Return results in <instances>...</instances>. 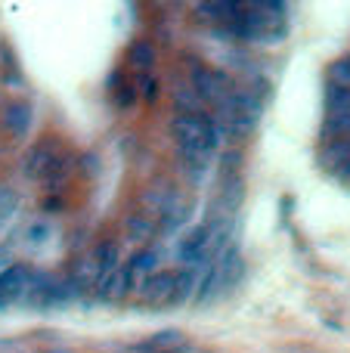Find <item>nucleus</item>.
<instances>
[{
	"instance_id": "1",
	"label": "nucleus",
	"mask_w": 350,
	"mask_h": 353,
	"mask_svg": "<svg viewBox=\"0 0 350 353\" xmlns=\"http://www.w3.org/2000/svg\"><path fill=\"white\" fill-rule=\"evenodd\" d=\"M171 134L177 137V146H202V149H211V152L223 140L214 115H174Z\"/></svg>"
},
{
	"instance_id": "2",
	"label": "nucleus",
	"mask_w": 350,
	"mask_h": 353,
	"mask_svg": "<svg viewBox=\"0 0 350 353\" xmlns=\"http://www.w3.org/2000/svg\"><path fill=\"white\" fill-rule=\"evenodd\" d=\"M189 84L196 87L198 97H202L205 103H211V105H220L223 99H229V93L236 90L233 78H229L223 68H208V65H202V62L192 68Z\"/></svg>"
},
{
	"instance_id": "3",
	"label": "nucleus",
	"mask_w": 350,
	"mask_h": 353,
	"mask_svg": "<svg viewBox=\"0 0 350 353\" xmlns=\"http://www.w3.org/2000/svg\"><path fill=\"white\" fill-rule=\"evenodd\" d=\"M28 279H31V270L22 267V263L0 270V307L19 304V301H22V294H25Z\"/></svg>"
},
{
	"instance_id": "4",
	"label": "nucleus",
	"mask_w": 350,
	"mask_h": 353,
	"mask_svg": "<svg viewBox=\"0 0 350 353\" xmlns=\"http://www.w3.org/2000/svg\"><path fill=\"white\" fill-rule=\"evenodd\" d=\"M174 285H177V273H165V270H155L152 276H146L140 285V294L143 301H149V304H161V301H171L174 294Z\"/></svg>"
},
{
	"instance_id": "5",
	"label": "nucleus",
	"mask_w": 350,
	"mask_h": 353,
	"mask_svg": "<svg viewBox=\"0 0 350 353\" xmlns=\"http://www.w3.org/2000/svg\"><path fill=\"white\" fill-rule=\"evenodd\" d=\"M53 161H56V149L50 146V143H37V146H31L28 152H25L22 174L31 176V180H43L47 171L53 168Z\"/></svg>"
},
{
	"instance_id": "6",
	"label": "nucleus",
	"mask_w": 350,
	"mask_h": 353,
	"mask_svg": "<svg viewBox=\"0 0 350 353\" xmlns=\"http://www.w3.org/2000/svg\"><path fill=\"white\" fill-rule=\"evenodd\" d=\"M124 232H127L130 242L146 245V242H152V239L158 236V223H155V220L149 217V214L136 211V214H130V217L124 220Z\"/></svg>"
},
{
	"instance_id": "7",
	"label": "nucleus",
	"mask_w": 350,
	"mask_h": 353,
	"mask_svg": "<svg viewBox=\"0 0 350 353\" xmlns=\"http://www.w3.org/2000/svg\"><path fill=\"white\" fill-rule=\"evenodd\" d=\"M350 161V137L347 140H329L320 152V168L322 171H335L338 174Z\"/></svg>"
},
{
	"instance_id": "8",
	"label": "nucleus",
	"mask_w": 350,
	"mask_h": 353,
	"mask_svg": "<svg viewBox=\"0 0 350 353\" xmlns=\"http://www.w3.org/2000/svg\"><path fill=\"white\" fill-rule=\"evenodd\" d=\"M84 285H87V282H81L78 276H65V279H59V282L53 279V285H50L47 307H53V304H72V301H78L81 294H84Z\"/></svg>"
},
{
	"instance_id": "9",
	"label": "nucleus",
	"mask_w": 350,
	"mask_h": 353,
	"mask_svg": "<svg viewBox=\"0 0 350 353\" xmlns=\"http://www.w3.org/2000/svg\"><path fill=\"white\" fill-rule=\"evenodd\" d=\"M217 267H220V279H223V292L233 285H239L242 276H245V257L239 251H227L223 257H217Z\"/></svg>"
},
{
	"instance_id": "10",
	"label": "nucleus",
	"mask_w": 350,
	"mask_h": 353,
	"mask_svg": "<svg viewBox=\"0 0 350 353\" xmlns=\"http://www.w3.org/2000/svg\"><path fill=\"white\" fill-rule=\"evenodd\" d=\"M3 128L12 137H25L31 128V105L28 103H10L3 109Z\"/></svg>"
},
{
	"instance_id": "11",
	"label": "nucleus",
	"mask_w": 350,
	"mask_h": 353,
	"mask_svg": "<svg viewBox=\"0 0 350 353\" xmlns=\"http://www.w3.org/2000/svg\"><path fill=\"white\" fill-rule=\"evenodd\" d=\"M177 347H183V335L180 332H174V329H167V332H158V335H152L149 341H143V344H134V353H167V350H177Z\"/></svg>"
},
{
	"instance_id": "12",
	"label": "nucleus",
	"mask_w": 350,
	"mask_h": 353,
	"mask_svg": "<svg viewBox=\"0 0 350 353\" xmlns=\"http://www.w3.org/2000/svg\"><path fill=\"white\" fill-rule=\"evenodd\" d=\"M174 105L180 109V115H208L205 112V99L198 97V90L192 84H180L177 90H174Z\"/></svg>"
},
{
	"instance_id": "13",
	"label": "nucleus",
	"mask_w": 350,
	"mask_h": 353,
	"mask_svg": "<svg viewBox=\"0 0 350 353\" xmlns=\"http://www.w3.org/2000/svg\"><path fill=\"white\" fill-rule=\"evenodd\" d=\"M198 285H202V282H198V276H196V267L177 273V285H174V294H171V301H167V304L180 307V304H186V301H196Z\"/></svg>"
},
{
	"instance_id": "14",
	"label": "nucleus",
	"mask_w": 350,
	"mask_h": 353,
	"mask_svg": "<svg viewBox=\"0 0 350 353\" xmlns=\"http://www.w3.org/2000/svg\"><path fill=\"white\" fill-rule=\"evenodd\" d=\"M127 59H130V65H134L136 72L146 74L149 68L155 65V43L149 41V37H140V41H134V43H130Z\"/></svg>"
},
{
	"instance_id": "15",
	"label": "nucleus",
	"mask_w": 350,
	"mask_h": 353,
	"mask_svg": "<svg viewBox=\"0 0 350 353\" xmlns=\"http://www.w3.org/2000/svg\"><path fill=\"white\" fill-rule=\"evenodd\" d=\"M93 261L99 263V273L103 276H112L118 273V261H121V248L115 242H99L93 248Z\"/></svg>"
},
{
	"instance_id": "16",
	"label": "nucleus",
	"mask_w": 350,
	"mask_h": 353,
	"mask_svg": "<svg viewBox=\"0 0 350 353\" xmlns=\"http://www.w3.org/2000/svg\"><path fill=\"white\" fill-rule=\"evenodd\" d=\"M322 137L347 140L350 137V115H344V112H329L326 121H322Z\"/></svg>"
},
{
	"instance_id": "17",
	"label": "nucleus",
	"mask_w": 350,
	"mask_h": 353,
	"mask_svg": "<svg viewBox=\"0 0 350 353\" xmlns=\"http://www.w3.org/2000/svg\"><path fill=\"white\" fill-rule=\"evenodd\" d=\"M74 165H78V159H72V155H62V159L53 161V168L47 171V176H43V183L50 186H59V183H65V176L74 171Z\"/></svg>"
},
{
	"instance_id": "18",
	"label": "nucleus",
	"mask_w": 350,
	"mask_h": 353,
	"mask_svg": "<svg viewBox=\"0 0 350 353\" xmlns=\"http://www.w3.org/2000/svg\"><path fill=\"white\" fill-rule=\"evenodd\" d=\"M326 109L329 112H344V115H350V87L329 84L326 87Z\"/></svg>"
},
{
	"instance_id": "19",
	"label": "nucleus",
	"mask_w": 350,
	"mask_h": 353,
	"mask_svg": "<svg viewBox=\"0 0 350 353\" xmlns=\"http://www.w3.org/2000/svg\"><path fill=\"white\" fill-rule=\"evenodd\" d=\"M155 263H158V254H155L152 248H143V251H136L134 257H130V273L134 276H152L155 273Z\"/></svg>"
},
{
	"instance_id": "20",
	"label": "nucleus",
	"mask_w": 350,
	"mask_h": 353,
	"mask_svg": "<svg viewBox=\"0 0 350 353\" xmlns=\"http://www.w3.org/2000/svg\"><path fill=\"white\" fill-rule=\"evenodd\" d=\"M130 288H134V273H130V267L118 270L115 279H112V301H121Z\"/></svg>"
},
{
	"instance_id": "21",
	"label": "nucleus",
	"mask_w": 350,
	"mask_h": 353,
	"mask_svg": "<svg viewBox=\"0 0 350 353\" xmlns=\"http://www.w3.org/2000/svg\"><path fill=\"white\" fill-rule=\"evenodd\" d=\"M329 84L350 87V56H347V59L332 62V68H329Z\"/></svg>"
},
{
	"instance_id": "22",
	"label": "nucleus",
	"mask_w": 350,
	"mask_h": 353,
	"mask_svg": "<svg viewBox=\"0 0 350 353\" xmlns=\"http://www.w3.org/2000/svg\"><path fill=\"white\" fill-rule=\"evenodd\" d=\"M186 220H189V208L183 205V208H177V211H171V214H165V217H161V230H165V232H177Z\"/></svg>"
},
{
	"instance_id": "23",
	"label": "nucleus",
	"mask_w": 350,
	"mask_h": 353,
	"mask_svg": "<svg viewBox=\"0 0 350 353\" xmlns=\"http://www.w3.org/2000/svg\"><path fill=\"white\" fill-rule=\"evenodd\" d=\"M16 205H19L16 192H12L10 186H0V223H3V220L10 217L12 211H16Z\"/></svg>"
},
{
	"instance_id": "24",
	"label": "nucleus",
	"mask_w": 350,
	"mask_h": 353,
	"mask_svg": "<svg viewBox=\"0 0 350 353\" xmlns=\"http://www.w3.org/2000/svg\"><path fill=\"white\" fill-rule=\"evenodd\" d=\"M99 165H103V161H99L96 152H84L78 159V171L84 174V176H96L99 174Z\"/></svg>"
},
{
	"instance_id": "25",
	"label": "nucleus",
	"mask_w": 350,
	"mask_h": 353,
	"mask_svg": "<svg viewBox=\"0 0 350 353\" xmlns=\"http://www.w3.org/2000/svg\"><path fill=\"white\" fill-rule=\"evenodd\" d=\"M239 161H242V152H239V149H229V152H223V155H220L223 176H236V174H239V171H236V168H239Z\"/></svg>"
},
{
	"instance_id": "26",
	"label": "nucleus",
	"mask_w": 350,
	"mask_h": 353,
	"mask_svg": "<svg viewBox=\"0 0 350 353\" xmlns=\"http://www.w3.org/2000/svg\"><path fill=\"white\" fill-rule=\"evenodd\" d=\"M140 97L146 99V103H155V99H158V81L149 78V74H143L140 78Z\"/></svg>"
},
{
	"instance_id": "27",
	"label": "nucleus",
	"mask_w": 350,
	"mask_h": 353,
	"mask_svg": "<svg viewBox=\"0 0 350 353\" xmlns=\"http://www.w3.org/2000/svg\"><path fill=\"white\" fill-rule=\"evenodd\" d=\"M136 103V90L130 84H124V87H118L115 90V105L118 109H130V105Z\"/></svg>"
},
{
	"instance_id": "28",
	"label": "nucleus",
	"mask_w": 350,
	"mask_h": 353,
	"mask_svg": "<svg viewBox=\"0 0 350 353\" xmlns=\"http://www.w3.org/2000/svg\"><path fill=\"white\" fill-rule=\"evenodd\" d=\"M28 236H31V242H43V236H47V226H34Z\"/></svg>"
},
{
	"instance_id": "29",
	"label": "nucleus",
	"mask_w": 350,
	"mask_h": 353,
	"mask_svg": "<svg viewBox=\"0 0 350 353\" xmlns=\"http://www.w3.org/2000/svg\"><path fill=\"white\" fill-rule=\"evenodd\" d=\"M59 208H62V201L59 199H47V201H43V211H59Z\"/></svg>"
},
{
	"instance_id": "30",
	"label": "nucleus",
	"mask_w": 350,
	"mask_h": 353,
	"mask_svg": "<svg viewBox=\"0 0 350 353\" xmlns=\"http://www.w3.org/2000/svg\"><path fill=\"white\" fill-rule=\"evenodd\" d=\"M338 180H341V183H347V186H350V161H347V165L338 171Z\"/></svg>"
},
{
	"instance_id": "31",
	"label": "nucleus",
	"mask_w": 350,
	"mask_h": 353,
	"mask_svg": "<svg viewBox=\"0 0 350 353\" xmlns=\"http://www.w3.org/2000/svg\"><path fill=\"white\" fill-rule=\"evenodd\" d=\"M167 353H189V347H186V344H183V347H177V350H167Z\"/></svg>"
},
{
	"instance_id": "32",
	"label": "nucleus",
	"mask_w": 350,
	"mask_h": 353,
	"mask_svg": "<svg viewBox=\"0 0 350 353\" xmlns=\"http://www.w3.org/2000/svg\"><path fill=\"white\" fill-rule=\"evenodd\" d=\"M47 353H72V350H47Z\"/></svg>"
}]
</instances>
